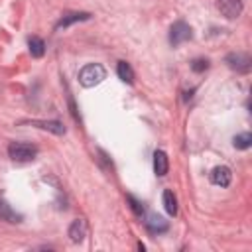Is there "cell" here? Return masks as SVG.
<instances>
[{
    "label": "cell",
    "mask_w": 252,
    "mask_h": 252,
    "mask_svg": "<svg viewBox=\"0 0 252 252\" xmlns=\"http://www.w3.org/2000/svg\"><path fill=\"white\" fill-rule=\"evenodd\" d=\"M106 79V71L100 63H89L85 65L81 71H79V83L85 87V89H91V87H96L98 83H102Z\"/></svg>",
    "instance_id": "6da1fadb"
},
{
    "label": "cell",
    "mask_w": 252,
    "mask_h": 252,
    "mask_svg": "<svg viewBox=\"0 0 252 252\" xmlns=\"http://www.w3.org/2000/svg\"><path fill=\"white\" fill-rule=\"evenodd\" d=\"M8 156L16 163H28V161L35 159L37 148L33 144H28V142H12L8 146Z\"/></svg>",
    "instance_id": "7a4b0ae2"
},
{
    "label": "cell",
    "mask_w": 252,
    "mask_h": 252,
    "mask_svg": "<svg viewBox=\"0 0 252 252\" xmlns=\"http://www.w3.org/2000/svg\"><path fill=\"white\" fill-rule=\"evenodd\" d=\"M191 37H193V30H191V26L187 22H175L171 26V30H169V43L173 47L189 41Z\"/></svg>",
    "instance_id": "3957f363"
},
{
    "label": "cell",
    "mask_w": 252,
    "mask_h": 252,
    "mask_svg": "<svg viewBox=\"0 0 252 252\" xmlns=\"http://www.w3.org/2000/svg\"><path fill=\"white\" fill-rule=\"evenodd\" d=\"M224 61H226V65H228L232 71H236V73H248L250 67H252V59H250V55H246V53H228Z\"/></svg>",
    "instance_id": "277c9868"
},
{
    "label": "cell",
    "mask_w": 252,
    "mask_h": 252,
    "mask_svg": "<svg viewBox=\"0 0 252 252\" xmlns=\"http://www.w3.org/2000/svg\"><path fill=\"white\" fill-rule=\"evenodd\" d=\"M217 10L226 20H234L242 14V2L240 0H217Z\"/></svg>",
    "instance_id": "5b68a950"
},
{
    "label": "cell",
    "mask_w": 252,
    "mask_h": 252,
    "mask_svg": "<svg viewBox=\"0 0 252 252\" xmlns=\"http://www.w3.org/2000/svg\"><path fill=\"white\" fill-rule=\"evenodd\" d=\"M230 181H232V171H230L226 165H217V167L211 171V183H213V185L228 187Z\"/></svg>",
    "instance_id": "8992f818"
},
{
    "label": "cell",
    "mask_w": 252,
    "mask_h": 252,
    "mask_svg": "<svg viewBox=\"0 0 252 252\" xmlns=\"http://www.w3.org/2000/svg\"><path fill=\"white\" fill-rule=\"evenodd\" d=\"M89 18H91V14H89V12H69V14H65V16H61V18H59V22L55 24V32L65 30V28H69L71 24L85 22V20H89Z\"/></svg>",
    "instance_id": "52a82bcc"
},
{
    "label": "cell",
    "mask_w": 252,
    "mask_h": 252,
    "mask_svg": "<svg viewBox=\"0 0 252 252\" xmlns=\"http://www.w3.org/2000/svg\"><path fill=\"white\" fill-rule=\"evenodd\" d=\"M146 222V228L152 232V234H161V232H165L167 230V220L163 219V217H159V215H156V213H152V215H148V219L144 220Z\"/></svg>",
    "instance_id": "ba28073f"
},
{
    "label": "cell",
    "mask_w": 252,
    "mask_h": 252,
    "mask_svg": "<svg viewBox=\"0 0 252 252\" xmlns=\"http://www.w3.org/2000/svg\"><path fill=\"white\" fill-rule=\"evenodd\" d=\"M28 124L35 126V128H41V130H49L57 136L65 134V126L59 122V120H28Z\"/></svg>",
    "instance_id": "9c48e42d"
},
{
    "label": "cell",
    "mask_w": 252,
    "mask_h": 252,
    "mask_svg": "<svg viewBox=\"0 0 252 252\" xmlns=\"http://www.w3.org/2000/svg\"><path fill=\"white\" fill-rule=\"evenodd\" d=\"M87 236V220L85 219H75L69 226V238L73 242H81Z\"/></svg>",
    "instance_id": "30bf717a"
},
{
    "label": "cell",
    "mask_w": 252,
    "mask_h": 252,
    "mask_svg": "<svg viewBox=\"0 0 252 252\" xmlns=\"http://www.w3.org/2000/svg\"><path fill=\"white\" fill-rule=\"evenodd\" d=\"M0 220H8V222H20L22 220V215H18L10 203L4 199V195L0 193Z\"/></svg>",
    "instance_id": "8fae6325"
},
{
    "label": "cell",
    "mask_w": 252,
    "mask_h": 252,
    "mask_svg": "<svg viewBox=\"0 0 252 252\" xmlns=\"http://www.w3.org/2000/svg\"><path fill=\"white\" fill-rule=\"evenodd\" d=\"M167 169H169L167 154H165L163 150H156V152H154V171H156V175L163 177V175L167 173Z\"/></svg>",
    "instance_id": "7c38bea8"
},
{
    "label": "cell",
    "mask_w": 252,
    "mask_h": 252,
    "mask_svg": "<svg viewBox=\"0 0 252 252\" xmlns=\"http://www.w3.org/2000/svg\"><path fill=\"white\" fill-rule=\"evenodd\" d=\"M28 47H30L32 57H35V59L43 57V53H45V41H43L41 37H37V35H32V37L28 39Z\"/></svg>",
    "instance_id": "4fadbf2b"
},
{
    "label": "cell",
    "mask_w": 252,
    "mask_h": 252,
    "mask_svg": "<svg viewBox=\"0 0 252 252\" xmlns=\"http://www.w3.org/2000/svg\"><path fill=\"white\" fill-rule=\"evenodd\" d=\"M116 73H118L120 81L128 83V85L134 83V71H132L130 63H126V61H118V65H116Z\"/></svg>",
    "instance_id": "5bb4252c"
},
{
    "label": "cell",
    "mask_w": 252,
    "mask_h": 252,
    "mask_svg": "<svg viewBox=\"0 0 252 252\" xmlns=\"http://www.w3.org/2000/svg\"><path fill=\"white\" fill-rule=\"evenodd\" d=\"M163 207H165L167 215H171V217L177 215V199H175L173 191H169V189L163 191Z\"/></svg>",
    "instance_id": "9a60e30c"
},
{
    "label": "cell",
    "mask_w": 252,
    "mask_h": 252,
    "mask_svg": "<svg viewBox=\"0 0 252 252\" xmlns=\"http://www.w3.org/2000/svg\"><path fill=\"white\" fill-rule=\"evenodd\" d=\"M232 146L238 148V150H248L252 146V136L250 132H242V134H236L232 138Z\"/></svg>",
    "instance_id": "2e32d148"
},
{
    "label": "cell",
    "mask_w": 252,
    "mask_h": 252,
    "mask_svg": "<svg viewBox=\"0 0 252 252\" xmlns=\"http://www.w3.org/2000/svg\"><path fill=\"white\" fill-rule=\"evenodd\" d=\"M126 199H128V203H130V209L134 211V215H136V217H144V213H146L144 205H142V203H140L138 199H134L132 195H128Z\"/></svg>",
    "instance_id": "e0dca14e"
},
{
    "label": "cell",
    "mask_w": 252,
    "mask_h": 252,
    "mask_svg": "<svg viewBox=\"0 0 252 252\" xmlns=\"http://www.w3.org/2000/svg\"><path fill=\"white\" fill-rule=\"evenodd\" d=\"M191 69H193L195 73H203V71H207V69H209V61H207V59H203V57L193 59V61H191Z\"/></svg>",
    "instance_id": "ac0fdd59"
}]
</instances>
